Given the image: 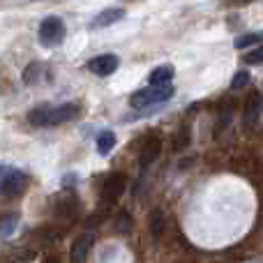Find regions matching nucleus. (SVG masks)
<instances>
[{"instance_id":"14","label":"nucleus","mask_w":263,"mask_h":263,"mask_svg":"<svg viewBox=\"0 0 263 263\" xmlns=\"http://www.w3.org/2000/svg\"><path fill=\"white\" fill-rule=\"evenodd\" d=\"M18 224V215L16 213H9V215H3L0 217V238H9L14 233Z\"/></svg>"},{"instance_id":"16","label":"nucleus","mask_w":263,"mask_h":263,"mask_svg":"<svg viewBox=\"0 0 263 263\" xmlns=\"http://www.w3.org/2000/svg\"><path fill=\"white\" fill-rule=\"evenodd\" d=\"M114 229H116V233H129V231H132V219H129V215L125 213V210L116 215Z\"/></svg>"},{"instance_id":"9","label":"nucleus","mask_w":263,"mask_h":263,"mask_svg":"<svg viewBox=\"0 0 263 263\" xmlns=\"http://www.w3.org/2000/svg\"><path fill=\"white\" fill-rule=\"evenodd\" d=\"M32 256H35V252L28 247H12V250L0 254V263H28L32 261Z\"/></svg>"},{"instance_id":"15","label":"nucleus","mask_w":263,"mask_h":263,"mask_svg":"<svg viewBox=\"0 0 263 263\" xmlns=\"http://www.w3.org/2000/svg\"><path fill=\"white\" fill-rule=\"evenodd\" d=\"M162 231H164V215L159 210H153V215H150V233H153V238H159Z\"/></svg>"},{"instance_id":"17","label":"nucleus","mask_w":263,"mask_h":263,"mask_svg":"<svg viewBox=\"0 0 263 263\" xmlns=\"http://www.w3.org/2000/svg\"><path fill=\"white\" fill-rule=\"evenodd\" d=\"M259 42H263V30L261 32H250V35H242L240 40L236 42V46H238V49H247V46L259 44Z\"/></svg>"},{"instance_id":"13","label":"nucleus","mask_w":263,"mask_h":263,"mask_svg":"<svg viewBox=\"0 0 263 263\" xmlns=\"http://www.w3.org/2000/svg\"><path fill=\"white\" fill-rule=\"evenodd\" d=\"M114 148H116V134H114V132H111V129L100 132V136H97V153H100V155H109Z\"/></svg>"},{"instance_id":"8","label":"nucleus","mask_w":263,"mask_h":263,"mask_svg":"<svg viewBox=\"0 0 263 263\" xmlns=\"http://www.w3.org/2000/svg\"><path fill=\"white\" fill-rule=\"evenodd\" d=\"M159 150H162V141L157 139V136H150L148 141L143 143V148H141V166H148V164H153L155 159L159 157Z\"/></svg>"},{"instance_id":"12","label":"nucleus","mask_w":263,"mask_h":263,"mask_svg":"<svg viewBox=\"0 0 263 263\" xmlns=\"http://www.w3.org/2000/svg\"><path fill=\"white\" fill-rule=\"evenodd\" d=\"M261 92H254V95L247 100V106H245V125L250 127V125H254L256 120H259V114H261Z\"/></svg>"},{"instance_id":"10","label":"nucleus","mask_w":263,"mask_h":263,"mask_svg":"<svg viewBox=\"0 0 263 263\" xmlns=\"http://www.w3.org/2000/svg\"><path fill=\"white\" fill-rule=\"evenodd\" d=\"M123 16H125V9H120V7L104 9V12H102L100 16H97L95 21H92V28H106V26H114V23H118Z\"/></svg>"},{"instance_id":"3","label":"nucleus","mask_w":263,"mask_h":263,"mask_svg":"<svg viewBox=\"0 0 263 263\" xmlns=\"http://www.w3.org/2000/svg\"><path fill=\"white\" fill-rule=\"evenodd\" d=\"M28 185V176L18 168H7L5 176L0 178V194L5 196H18Z\"/></svg>"},{"instance_id":"1","label":"nucleus","mask_w":263,"mask_h":263,"mask_svg":"<svg viewBox=\"0 0 263 263\" xmlns=\"http://www.w3.org/2000/svg\"><path fill=\"white\" fill-rule=\"evenodd\" d=\"M171 97H173V86H150V88H143V90H136L129 97V104L134 109H143V106L166 102Z\"/></svg>"},{"instance_id":"19","label":"nucleus","mask_w":263,"mask_h":263,"mask_svg":"<svg viewBox=\"0 0 263 263\" xmlns=\"http://www.w3.org/2000/svg\"><path fill=\"white\" fill-rule=\"evenodd\" d=\"M245 63L247 65H263V46H259V49H252L250 53L245 55Z\"/></svg>"},{"instance_id":"7","label":"nucleus","mask_w":263,"mask_h":263,"mask_svg":"<svg viewBox=\"0 0 263 263\" xmlns=\"http://www.w3.org/2000/svg\"><path fill=\"white\" fill-rule=\"evenodd\" d=\"M53 109L55 106H51V104L35 106V109L28 114L30 125H35V127H51V125H53Z\"/></svg>"},{"instance_id":"6","label":"nucleus","mask_w":263,"mask_h":263,"mask_svg":"<svg viewBox=\"0 0 263 263\" xmlns=\"http://www.w3.org/2000/svg\"><path fill=\"white\" fill-rule=\"evenodd\" d=\"M92 242H95L92 233H83V236H79L77 240L72 242V250H69V259H72V263L86 261V256L90 254V250H92Z\"/></svg>"},{"instance_id":"11","label":"nucleus","mask_w":263,"mask_h":263,"mask_svg":"<svg viewBox=\"0 0 263 263\" xmlns=\"http://www.w3.org/2000/svg\"><path fill=\"white\" fill-rule=\"evenodd\" d=\"M176 74V69L171 65H162V67H155L150 72V86H171V79Z\"/></svg>"},{"instance_id":"4","label":"nucleus","mask_w":263,"mask_h":263,"mask_svg":"<svg viewBox=\"0 0 263 263\" xmlns=\"http://www.w3.org/2000/svg\"><path fill=\"white\" fill-rule=\"evenodd\" d=\"M123 192H125V176L123 173H111V176L104 178V182H102V199L116 201L123 196Z\"/></svg>"},{"instance_id":"2","label":"nucleus","mask_w":263,"mask_h":263,"mask_svg":"<svg viewBox=\"0 0 263 263\" xmlns=\"http://www.w3.org/2000/svg\"><path fill=\"white\" fill-rule=\"evenodd\" d=\"M65 37V23L60 16H46L40 23V42L44 46H58Z\"/></svg>"},{"instance_id":"5","label":"nucleus","mask_w":263,"mask_h":263,"mask_svg":"<svg viewBox=\"0 0 263 263\" xmlns=\"http://www.w3.org/2000/svg\"><path fill=\"white\" fill-rule=\"evenodd\" d=\"M118 65L120 63L114 53H104V55L92 58L90 63H88V69H90L92 74H97V77H109V74H114L116 69H118Z\"/></svg>"},{"instance_id":"20","label":"nucleus","mask_w":263,"mask_h":263,"mask_svg":"<svg viewBox=\"0 0 263 263\" xmlns=\"http://www.w3.org/2000/svg\"><path fill=\"white\" fill-rule=\"evenodd\" d=\"M44 263H60V259H55V256H49Z\"/></svg>"},{"instance_id":"18","label":"nucleus","mask_w":263,"mask_h":263,"mask_svg":"<svg viewBox=\"0 0 263 263\" xmlns=\"http://www.w3.org/2000/svg\"><path fill=\"white\" fill-rule=\"evenodd\" d=\"M247 83H250V74L247 72H236L231 79V88L233 90H238V88H245Z\"/></svg>"}]
</instances>
